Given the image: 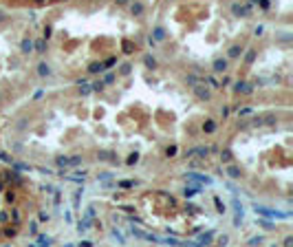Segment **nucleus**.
Returning <instances> with one entry per match:
<instances>
[{
  "label": "nucleus",
  "instance_id": "39448f33",
  "mask_svg": "<svg viewBox=\"0 0 293 247\" xmlns=\"http://www.w3.org/2000/svg\"><path fill=\"white\" fill-rule=\"evenodd\" d=\"M141 11H143V7H141L139 2H137V5H132V13H141Z\"/></svg>",
  "mask_w": 293,
  "mask_h": 247
},
{
  "label": "nucleus",
  "instance_id": "f257e3e1",
  "mask_svg": "<svg viewBox=\"0 0 293 247\" xmlns=\"http://www.w3.org/2000/svg\"><path fill=\"white\" fill-rule=\"evenodd\" d=\"M227 68V62L225 60H216L214 62V71H225Z\"/></svg>",
  "mask_w": 293,
  "mask_h": 247
},
{
  "label": "nucleus",
  "instance_id": "20e7f679",
  "mask_svg": "<svg viewBox=\"0 0 293 247\" xmlns=\"http://www.w3.org/2000/svg\"><path fill=\"white\" fill-rule=\"evenodd\" d=\"M40 75H48V66L46 64H40Z\"/></svg>",
  "mask_w": 293,
  "mask_h": 247
},
{
  "label": "nucleus",
  "instance_id": "f03ea898",
  "mask_svg": "<svg viewBox=\"0 0 293 247\" xmlns=\"http://www.w3.org/2000/svg\"><path fill=\"white\" fill-rule=\"evenodd\" d=\"M31 49H33V42H31V40H24V42H22V51H27V53H29Z\"/></svg>",
  "mask_w": 293,
  "mask_h": 247
},
{
  "label": "nucleus",
  "instance_id": "7ed1b4c3",
  "mask_svg": "<svg viewBox=\"0 0 293 247\" xmlns=\"http://www.w3.org/2000/svg\"><path fill=\"white\" fill-rule=\"evenodd\" d=\"M154 38H157V40H163V38H165V31H163L161 27H159V29H154Z\"/></svg>",
  "mask_w": 293,
  "mask_h": 247
},
{
  "label": "nucleus",
  "instance_id": "423d86ee",
  "mask_svg": "<svg viewBox=\"0 0 293 247\" xmlns=\"http://www.w3.org/2000/svg\"><path fill=\"white\" fill-rule=\"evenodd\" d=\"M238 53H240V49H238V46H234L231 51H229V55H238Z\"/></svg>",
  "mask_w": 293,
  "mask_h": 247
}]
</instances>
